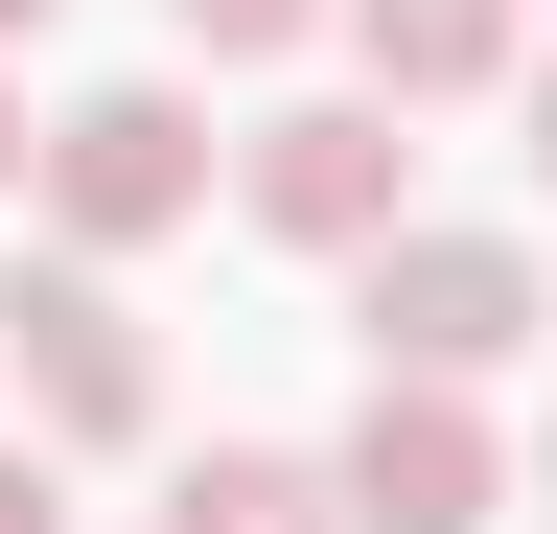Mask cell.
Here are the masks:
<instances>
[{"label": "cell", "mask_w": 557, "mask_h": 534, "mask_svg": "<svg viewBox=\"0 0 557 534\" xmlns=\"http://www.w3.org/2000/svg\"><path fill=\"white\" fill-rule=\"evenodd\" d=\"M534 488H557V419H534Z\"/></svg>", "instance_id": "4fadbf2b"}, {"label": "cell", "mask_w": 557, "mask_h": 534, "mask_svg": "<svg viewBox=\"0 0 557 534\" xmlns=\"http://www.w3.org/2000/svg\"><path fill=\"white\" fill-rule=\"evenodd\" d=\"M0 372H24L47 442H139V419H163V349H139L116 256H24V280H0Z\"/></svg>", "instance_id": "7a4b0ae2"}, {"label": "cell", "mask_w": 557, "mask_h": 534, "mask_svg": "<svg viewBox=\"0 0 557 534\" xmlns=\"http://www.w3.org/2000/svg\"><path fill=\"white\" fill-rule=\"evenodd\" d=\"M186 210H209V116H186L163 71L47 116V233H70V256H163Z\"/></svg>", "instance_id": "277c9868"}, {"label": "cell", "mask_w": 557, "mask_h": 534, "mask_svg": "<svg viewBox=\"0 0 557 534\" xmlns=\"http://www.w3.org/2000/svg\"><path fill=\"white\" fill-rule=\"evenodd\" d=\"M348 325H372V372H511L557 302H534L511 233H372L348 256Z\"/></svg>", "instance_id": "3957f363"}, {"label": "cell", "mask_w": 557, "mask_h": 534, "mask_svg": "<svg viewBox=\"0 0 557 534\" xmlns=\"http://www.w3.org/2000/svg\"><path fill=\"white\" fill-rule=\"evenodd\" d=\"M325 464H348V534H487V511H511V442H487V372H372Z\"/></svg>", "instance_id": "6da1fadb"}, {"label": "cell", "mask_w": 557, "mask_h": 534, "mask_svg": "<svg viewBox=\"0 0 557 534\" xmlns=\"http://www.w3.org/2000/svg\"><path fill=\"white\" fill-rule=\"evenodd\" d=\"M534 186H557V71H534Z\"/></svg>", "instance_id": "8fae6325"}, {"label": "cell", "mask_w": 557, "mask_h": 534, "mask_svg": "<svg viewBox=\"0 0 557 534\" xmlns=\"http://www.w3.org/2000/svg\"><path fill=\"white\" fill-rule=\"evenodd\" d=\"M0 47H47V0H0Z\"/></svg>", "instance_id": "7c38bea8"}, {"label": "cell", "mask_w": 557, "mask_h": 534, "mask_svg": "<svg viewBox=\"0 0 557 534\" xmlns=\"http://www.w3.org/2000/svg\"><path fill=\"white\" fill-rule=\"evenodd\" d=\"M163 534H348V464H278V442H209L186 488H163Z\"/></svg>", "instance_id": "52a82bcc"}, {"label": "cell", "mask_w": 557, "mask_h": 534, "mask_svg": "<svg viewBox=\"0 0 557 534\" xmlns=\"http://www.w3.org/2000/svg\"><path fill=\"white\" fill-rule=\"evenodd\" d=\"M0 186H24V71H0Z\"/></svg>", "instance_id": "30bf717a"}, {"label": "cell", "mask_w": 557, "mask_h": 534, "mask_svg": "<svg viewBox=\"0 0 557 534\" xmlns=\"http://www.w3.org/2000/svg\"><path fill=\"white\" fill-rule=\"evenodd\" d=\"M163 24L209 47V71H278V47H302V24H325V0H163Z\"/></svg>", "instance_id": "ba28073f"}, {"label": "cell", "mask_w": 557, "mask_h": 534, "mask_svg": "<svg viewBox=\"0 0 557 534\" xmlns=\"http://www.w3.org/2000/svg\"><path fill=\"white\" fill-rule=\"evenodd\" d=\"M348 47H372V94H395V116H442V94L511 71V0H348Z\"/></svg>", "instance_id": "8992f818"}, {"label": "cell", "mask_w": 557, "mask_h": 534, "mask_svg": "<svg viewBox=\"0 0 557 534\" xmlns=\"http://www.w3.org/2000/svg\"><path fill=\"white\" fill-rule=\"evenodd\" d=\"M0 534H70V464L47 442H0Z\"/></svg>", "instance_id": "9c48e42d"}, {"label": "cell", "mask_w": 557, "mask_h": 534, "mask_svg": "<svg viewBox=\"0 0 557 534\" xmlns=\"http://www.w3.org/2000/svg\"><path fill=\"white\" fill-rule=\"evenodd\" d=\"M256 233H302V256H372V233H418V140H395V94L256 116Z\"/></svg>", "instance_id": "5b68a950"}]
</instances>
